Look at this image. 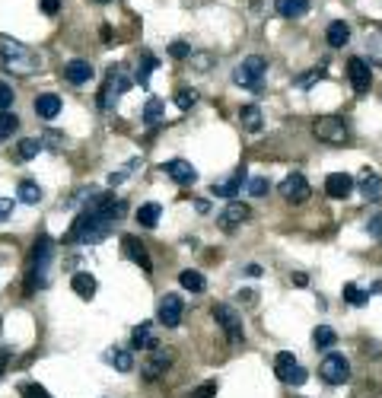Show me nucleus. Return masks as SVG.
<instances>
[{
	"label": "nucleus",
	"instance_id": "1",
	"mask_svg": "<svg viewBox=\"0 0 382 398\" xmlns=\"http://www.w3.org/2000/svg\"><path fill=\"white\" fill-rule=\"evenodd\" d=\"M125 204L115 201V195H99V191H90V204L77 214L74 226L67 233L70 246H90V242H99L109 236V230L115 226V217L121 214Z\"/></svg>",
	"mask_w": 382,
	"mask_h": 398
},
{
	"label": "nucleus",
	"instance_id": "2",
	"mask_svg": "<svg viewBox=\"0 0 382 398\" xmlns=\"http://www.w3.org/2000/svg\"><path fill=\"white\" fill-rule=\"evenodd\" d=\"M51 258H54L51 236H38L35 246H32L29 264H26V296H32L38 287H48V268H51Z\"/></svg>",
	"mask_w": 382,
	"mask_h": 398
},
{
	"label": "nucleus",
	"instance_id": "3",
	"mask_svg": "<svg viewBox=\"0 0 382 398\" xmlns=\"http://www.w3.org/2000/svg\"><path fill=\"white\" fill-rule=\"evenodd\" d=\"M0 64L16 74H32L38 67V58L32 48H26L19 38L13 35H0Z\"/></svg>",
	"mask_w": 382,
	"mask_h": 398
},
{
	"label": "nucleus",
	"instance_id": "4",
	"mask_svg": "<svg viewBox=\"0 0 382 398\" xmlns=\"http://www.w3.org/2000/svg\"><path fill=\"white\" fill-rule=\"evenodd\" d=\"M127 86H131V74H127L121 64H115L112 70H109V77H105L102 83V93H99V106L109 112V109L118 106V99L127 93Z\"/></svg>",
	"mask_w": 382,
	"mask_h": 398
},
{
	"label": "nucleus",
	"instance_id": "5",
	"mask_svg": "<svg viewBox=\"0 0 382 398\" xmlns=\"http://www.w3.org/2000/svg\"><path fill=\"white\" fill-rule=\"evenodd\" d=\"M264 70H268V61H264L262 54H248V58H242L239 67L232 70V80L239 83V86H252V90H258V86H262Z\"/></svg>",
	"mask_w": 382,
	"mask_h": 398
},
{
	"label": "nucleus",
	"instance_id": "6",
	"mask_svg": "<svg viewBox=\"0 0 382 398\" xmlns=\"http://www.w3.org/2000/svg\"><path fill=\"white\" fill-rule=\"evenodd\" d=\"M210 312H214V319L220 322V328L226 331L230 344H242L246 331H242V316H239V312H236L232 306H226V303H217V306L210 309Z\"/></svg>",
	"mask_w": 382,
	"mask_h": 398
},
{
	"label": "nucleus",
	"instance_id": "7",
	"mask_svg": "<svg viewBox=\"0 0 382 398\" xmlns=\"http://www.w3.org/2000/svg\"><path fill=\"white\" fill-rule=\"evenodd\" d=\"M319 376H322L328 385H341L351 379V363H347L344 353H328L322 360V367H319Z\"/></svg>",
	"mask_w": 382,
	"mask_h": 398
},
{
	"label": "nucleus",
	"instance_id": "8",
	"mask_svg": "<svg viewBox=\"0 0 382 398\" xmlns=\"http://www.w3.org/2000/svg\"><path fill=\"white\" fill-rule=\"evenodd\" d=\"M182 316H185V300H182L179 293H166L163 300H159V309H157L159 325H166V328H179Z\"/></svg>",
	"mask_w": 382,
	"mask_h": 398
},
{
	"label": "nucleus",
	"instance_id": "9",
	"mask_svg": "<svg viewBox=\"0 0 382 398\" xmlns=\"http://www.w3.org/2000/svg\"><path fill=\"white\" fill-rule=\"evenodd\" d=\"M312 134L319 137V141H325V143H344L347 128H344V121H341V118H335V115H325V118H315Z\"/></svg>",
	"mask_w": 382,
	"mask_h": 398
},
{
	"label": "nucleus",
	"instance_id": "10",
	"mask_svg": "<svg viewBox=\"0 0 382 398\" xmlns=\"http://www.w3.org/2000/svg\"><path fill=\"white\" fill-rule=\"evenodd\" d=\"M347 77H351V86L357 96H367L369 83H373V70H369L367 58H351L347 61Z\"/></svg>",
	"mask_w": 382,
	"mask_h": 398
},
{
	"label": "nucleus",
	"instance_id": "11",
	"mask_svg": "<svg viewBox=\"0 0 382 398\" xmlns=\"http://www.w3.org/2000/svg\"><path fill=\"white\" fill-rule=\"evenodd\" d=\"M280 195H284V201H290V204H303V201H309L312 188H309V182L303 173H290L284 182H280Z\"/></svg>",
	"mask_w": 382,
	"mask_h": 398
},
{
	"label": "nucleus",
	"instance_id": "12",
	"mask_svg": "<svg viewBox=\"0 0 382 398\" xmlns=\"http://www.w3.org/2000/svg\"><path fill=\"white\" fill-rule=\"evenodd\" d=\"M163 173L169 175L175 185H195L198 182L195 166L188 163V159H169V163H163Z\"/></svg>",
	"mask_w": 382,
	"mask_h": 398
},
{
	"label": "nucleus",
	"instance_id": "13",
	"mask_svg": "<svg viewBox=\"0 0 382 398\" xmlns=\"http://www.w3.org/2000/svg\"><path fill=\"white\" fill-rule=\"evenodd\" d=\"M252 217V211H248L246 204H239V201H232L230 207H226L223 214L217 217V223H220V230H226V233H232V230H239L246 220Z\"/></svg>",
	"mask_w": 382,
	"mask_h": 398
},
{
	"label": "nucleus",
	"instance_id": "14",
	"mask_svg": "<svg viewBox=\"0 0 382 398\" xmlns=\"http://www.w3.org/2000/svg\"><path fill=\"white\" fill-rule=\"evenodd\" d=\"M121 246H125V255L131 258V262H134L143 274H153V262H150V255H147V248H143L141 239H134V236H125V239H121Z\"/></svg>",
	"mask_w": 382,
	"mask_h": 398
},
{
	"label": "nucleus",
	"instance_id": "15",
	"mask_svg": "<svg viewBox=\"0 0 382 398\" xmlns=\"http://www.w3.org/2000/svg\"><path fill=\"white\" fill-rule=\"evenodd\" d=\"M246 166L242 169H236V173L230 175V179H223V182H214L210 185V195H217V198H236L242 191V185H246Z\"/></svg>",
	"mask_w": 382,
	"mask_h": 398
},
{
	"label": "nucleus",
	"instance_id": "16",
	"mask_svg": "<svg viewBox=\"0 0 382 398\" xmlns=\"http://www.w3.org/2000/svg\"><path fill=\"white\" fill-rule=\"evenodd\" d=\"M351 191H353V179L347 173H331L328 179H325V195L335 198V201L351 198Z\"/></svg>",
	"mask_w": 382,
	"mask_h": 398
},
{
	"label": "nucleus",
	"instance_id": "17",
	"mask_svg": "<svg viewBox=\"0 0 382 398\" xmlns=\"http://www.w3.org/2000/svg\"><path fill=\"white\" fill-rule=\"evenodd\" d=\"M169 367H173V353L163 351V347H153L150 360L143 363V376H147V379H159V376H163Z\"/></svg>",
	"mask_w": 382,
	"mask_h": 398
},
{
	"label": "nucleus",
	"instance_id": "18",
	"mask_svg": "<svg viewBox=\"0 0 382 398\" xmlns=\"http://www.w3.org/2000/svg\"><path fill=\"white\" fill-rule=\"evenodd\" d=\"M64 77H67V83H74V86H83V83L93 80V64L90 61H70V64H64Z\"/></svg>",
	"mask_w": 382,
	"mask_h": 398
},
{
	"label": "nucleus",
	"instance_id": "19",
	"mask_svg": "<svg viewBox=\"0 0 382 398\" xmlns=\"http://www.w3.org/2000/svg\"><path fill=\"white\" fill-rule=\"evenodd\" d=\"M35 115L38 118H45V121L58 118L61 115V96L58 93H42V96L35 99Z\"/></svg>",
	"mask_w": 382,
	"mask_h": 398
},
{
	"label": "nucleus",
	"instance_id": "20",
	"mask_svg": "<svg viewBox=\"0 0 382 398\" xmlns=\"http://www.w3.org/2000/svg\"><path fill=\"white\" fill-rule=\"evenodd\" d=\"M360 195L367 198V201H379L382 198V179L376 173H369V169H363V175H360Z\"/></svg>",
	"mask_w": 382,
	"mask_h": 398
},
{
	"label": "nucleus",
	"instance_id": "21",
	"mask_svg": "<svg viewBox=\"0 0 382 398\" xmlns=\"http://www.w3.org/2000/svg\"><path fill=\"white\" fill-rule=\"evenodd\" d=\"M131 347H143V351H153V347H159L157 335H153L150 322H141L134 331H131Z\"/></svg>",
	"mask_w": 382,
	"mask_h": 398
},
{
	"label": "nucleus",
	"instance_id": "22",
	"mask_svg": "<svg viewBox=\"0 0 382 398\" xmlns=\"http://www.w3.org/2000/svg\"><path fill=\"white\" fill-rule=\"evenodd\" d=\"M70 290L77 296H83V300H90L93 293H96V278H93L90 271H77L74 278H70Z\"/></svg>",
	"mask_w": 382,
	"mask_h": 398
},
{
	"label": "nucleus",
	"instance_id": "23",
	"mask_svg": "<svg viewBox=\"0 0 382 398\" xmlns=\"http://www.w3.org/2000/svg\"><path fill=\"white\" fill-rule=\"evenodd\" d=\"M274 7L284 19H300V16L309 13V0H274Z\"/></svg>",
	"mask_w": 382,
	"mask_h": 398
},
{
	"label": "nucleus",
	"instance_id": "24",
	"mask_svg": "<svg viewBox=\"0 0 382 398\" xmlns=\"http://www.w3.org/2000/svg\"><path fill=\"white\" fill-rule=\"evenodd\" d=\"M325 38H328L331 48H344L347 42H351V26H347L344 19H335V23L325 29Z\"/></svg>",
	"mask_w": 382,
	"mask_h": 398
},
{
	"label": "nucleus",
	"instance_id": "25",
	"mask_svg": "<svg viewBox=\"0 0 382 398\" xmlns=\"http://www.w3.org/2000/svg\"><path fill=\"white\" fill-rule=\"evenodd\" d=\"M296 367H300V363H296V357H293L290 351H280L278 357H274V373H278L280 383H290V376Z\"/></svg>",
	"mask_w": 382,
	"mask_h": 398
},
{
	"label": "nucleus",
	"instance_id": "26",
	"mask_svg": "<svg viewBox=\"0 0 382 398\" xmlns=\"http://www.w3.org/2000/svg\"><path fill=\"white\" fill-rule=\"evenodd\" d=\"M102 357H105V363H112L118 373H131V369H134V357H131V351H125V347H118V351H105Z\"/></svg>",
	"mask_w": 382,
	"mask_h": 398
},
{
	"label": "nucleus",
	"instance_id": "27",
	"mask_svg": "<svg viewBox=\"0 0 382 398\" xmlns=\"http://www.w3.org/2000/svg\"><path fill=\"white\" fill-rule=\"evenodd\" d=\"M239 121H242V128L252 131V134H258V131L264 128V121H262V109H258V106H242Z\"/></svg>",
	"mask_w": 382,
	"mask_h": 398
},
{
	"label": "nucleus",
	"instance_id": "28",
	"mask_svg": "<svg viewBox=\"0 0 382 398\" xmlns=\"http://www.w3.org/2000/svg\"><path fill=\"white\" fill-rule=\"evenodd\" d=\"M179 284L185 287V290H191V293H201L204 287H207V280H204V274L201 271H191V268H185L179 274Z\"/></svg>",
	"mask_w": 382,
	"mask_h": 398
},
{
	"label": "nucleus",
	"instance_id": "29",
	"mask_svg": "<svg viewBox=\"0 0 382 398\" xmlns=\"http://www.w3.org/2000/svg\"><path fill=\"white\" fill-rule=\"evenodd\" d=\"M16 198H19L23 204H38V201H42V188H38L35 182L23 179V182H19V188H16Z\"/></svg>",
	"mask_w": 382,
	"mask_h": 398
},
{
	"label": "nucleus",
	"instance_id": "30",
	"mask_svg": "<svg viewBox=\"0 0 382 398\" xmlns=\"http://www.w3.org/2000/svg\"><path fill=\"white\" fill-rule=\"evenodd\" d=\"M159 214H163V207H159V204H143L141 211H137V223L141 226H147V230H153V226L159 223Z\"/></svg>",
	"mask_w": 382,
	"mask_h": 398
},
{
	"label": "nucleus",
	"instance_id": "31",
	"mask_svg": "<svg viewBox=\"0 0 382 398\" xmlns=\"http://www.w3.org/2000/svg\"><path fill=\"white\" fill-rule=\"evenodd\" d=\"M312 344H315V347H322V351H328V347H335V344H337V335H335V328H328V325H319V328L312 331Z\"/></svg>",
	"mask_w": 382,
	"mask_h": 398
},
{
	"label": "nucleus",
	"instance_id": "32",
	"mask_svg": "<svg viewBox=\"0 0 382 398\" xmlns=\"http://www.w3.org/2000/svg\"><path fill=\"white\" fill-rule=\"evenodd\" d=\"M367 51L373 64H382V29H369L367 32Z\"/></svg>",
	"mask_w": 382,
	"mask_h": 398
},
{
	"label": "nucleus",
	"instance_id": "33",
	"mask_svg": "<svg viewBox=\"0 0 382 398\" xmlns=\"http://www.w3.org/2000/svg\"><path fill=\"white\" fill-rule=\"evenodd\" d=\"M159 121H163V102H159V99H150V102L143 106V125L157 128Z\"/></svg>",
	"mask_w": 382,
	"mask_h": 398
},
{
	"label": "nucleus",
	"instance_id": "34",
	"mask_svg": "<svg viewBox=\"0 0 382 398\" xmlns=\"http://www.w3.org/2000/svg\"><path fill=\"white\" fill-rule=\"evenodd\" d=\"M38 150H42V141H35V137H23V141L16 143V157H19V159L38 157Z\"/></svg>",
	"mask_w": 382,
	"mask_h": 398
},
{
	"label": "nucleus",
	"instance_id": "35",
	"mask_svg": "<svg viewBox=\"0 0 382 398\" xmlns=\"http://www.w3.org/2000/svg\"><path fill=\"white\" fill-rule=\"evenodd\" d=\"M157 67H159V61L153 58V54H143L141 70H137V83H141V86H147V83H150V74H153Z\"/></svg>",
	"mask_w": 382,
	"mask_h": 398
},
{
	"label": "nucleus",
	"instance_id": "36",
	"mask_svg": "<svg viewBox=\"0 0 382 398\" xmlns=\"http://www.w3.org/2000/svg\"><path fill=\"white\" fill-rule=\"evenodd\" d=\"M344 300L351 303V306H363V303L369 300V293H367V290H360L357 284H344Z\"/></svg>",
	"mask_w": 382,
	"mask_h": 398
},
{
	"label": "nucleus",
	"instance_id": "37",
	"mask_svg": "<svg viewBox=\"0 0 382 398\" xmlns=\"http://www.w3.org/2000/svg\"><path fill=\"white\" fill-rule=\"evenodd\" d=\"M16 128H19V118H16V115H10V112H0V141H7Z\"/></svg>",
	"mask_w": 382,
	"mask_h": 398
},
{
	"label": "nucleus",
	"instance_id": "38",
	"mask_svg": "<svg viewBox=\"0 0 382 398\" xmlns=\"http://www.w3.org/2000/svg\"><path fill=\"white\" fill-rule=\"evenodd\" d=\"M137 166H141V159H131V163H125V166H121V169H118V173H112V175H109V185H112V188H118L121 182L127 179V175L134 173Z\"/></svg>",
	"mask_w": 382,
	"mask_h": 398
},
{
	"label": "nucleus",
	"instance_id": "39",
	"mask_svg": "<svg viewBox=\"0 0 382 398\" xmlns=\"http://www.w3.org/2000/svg\"><path fill=\"white\" fill-rule=\"evenodd\" d=\"M173 102L182 109V112H188V109H191V106L198 102V93H195V90H179V93H175Z\"/></svg>",
	"mask_w": 382,
	"mask_h": 398
},
{
	"label": "nucleus",
	"instance_id": "40",
	"mask_svg": "<svg viewBox=\"0 0 382 398\" xmlns=\"http://www.w3.org/2000/svg\"><path fill=\"white\" fill-rule=\"evenodd\" d=\"M271 191V182L264 179V175H258V179H248V195L255 198H264Z\"/></svg>",
	"mask_w": 382,
	"mask_h": 398
},
{
	"label": "nucleus",
	"instance_id": "41",
	"mask_svg": "<svg viewBox=\"0 0 382 398\" xmlns=\"http://www.w3.org/2000/svg\"><path fill=\"white\" fill-rule=\"evenodd\" d=\"M19 395H23V398H51V395H48L45 385H38V383H26V385H19Z\"/></svg>",
	"mask_w": 382,
	"mask_h": 398
},
{
	"label": "nucleus",
	"instance_id": "42",
	"mask_svg": "<svg viewBox=\"0 0 382 398\" xmlns=\"http://www.w3.org/2000/svg\"><path fill=\"white\" fill-rule=\"evenodd\" d=\"M191 398H217V383H214V379L201 383L195 392H191Z\"/></svg>",
	"mask_w": 382,
	"mask_h": 398
},
{
	"label": "nucleus",
	"instance_id": "43",
	"mask_svg": "<svg viewBox=\"0 0 382 398\" xmlns=\"http://www.w3.org/2000/svg\"><path fill=\"white\" fill-rule=\"evenodd\" d=\"M10 106H13V86L0 83V112H7Z\"/></svg>",
	"mask_w": 382,
	"mask_h": 398
},
{
	"label": "nucleus",
	"instance_id": "44",
	"mask_svg": "<svg viewBox=\"0 0 382 398\" xmlns=\"http://www.w3.org/2000/svg\"><path fill=\"white\" fill-rule=\"evenodd\" d=\"M322 74H325V67H315L312 74H306V77H296V80H293V83H296L300 90H306V86H312V80H319V77H322Z\"/></svg>",
	"mask_w": 382,
	"mask_h": 398
},
{
	"label": "nucleus",
	"instance_id": "45",
	"mask_svg": "<svg viewBox=\"0 0 382 398\" xmlns=\"http://www.w3.org/2000/svg\"><path fill=\"white\" fill-rule=\"evenodd\" d=\"M367 233H369V236H382V214H376V217H369V223H367Z\"/></svg>",
	"mask_w": 382,
	"mask_h": 398
},
{
	"label": "nucleus",
	"instance_id": "46",
	"mask_svg": "<svg viewBox=\"0 0 382 398\" xmlns=\"http://www.w3.org/2000/svg\"><path fill=\"white\" fill-rule=\"evenodd\" d=\"M169 54H173V58H188V54H191V48H188L185 42H175V45L169 48Z\"/></svg>",
	"mask_w": 382,
	"mask_h": 398
},
{
	"label": "nucleus",
	"instance_id": "47",
	"mask_svg": "<svg viewBox=\"0 0 382 398\" xmlns=\"http://www.w3.org/2000/svg\"><path fill=\"white\" fill-rule=\"evenodd\" d=\"M306 379H309V373L303 367H296V369H293V376H290V385H303Z\"/></svg>",
	"mask_w": 382,
	"mask_h": 398
},
{
	"label": "nucleus",
	"instance_id": "48",
	"mask_svg": "<svg viewBox=\"0 0 382 398\" xmlns=\"http://www.w3.org/2000/svg\"><path fill=\"white\" fill-rule=\"evenodd\" d=\"M42 10H45L48 16H54L61 10V0H42Z\"/></svg>",
	"mask_w": 382,
	"mask_h": 398
},
{
	"label": "nucleus",
	"instance_id": "49",
	"mask_svg": "<svg viewBox=\"0 0 382 398\" xmlns=\"http://www.w3.org/2000/svg\"><path fill=\"white\" fill-rule=\"evenodd\" d=\"M10 211H13V201H10V198H0V220H7Z\"/></svg>",
	"mask_w": 382,
	"mask_h": 398
},
{
	"label": "nucleus",
	"instance_id": "50",
	"mask_svg": "<svg viewBox=\"0 0 382 398\" xmlns=\"http://www.w3.org/2000/svg\"><path fill=\"white\" fill-rule=\"evenodd\" d=\"M255 296H258L255 290H242V293H239V300H246L248 306H255Z\"/></svg>",
	"mask_w": 382,
	"mask_h": 398
},
{
	"label": "nucleus",
	"instance_id": "51",
	"mask_svg": "<svg viewBox=\"0 0 382 398\" xmlns=\"http://www.w3.org/2000/svg\"><path fill=\"white\" fill-rule=\"evenodd\" d=\"M7 363H10V351H0V376L7 373Z\"/></svg>",
	"mask_w": 382,
	"mask_h": 398
},
{
	"label": "nucleus",
	"instance_id": "52",
	"mask_svg": "<svg viewBox=\"0 0 382 398\" xmlns=\"http://www.w3.org/2000/svg\"><path fill=\"white\" fill-rule=\"evenodd\" d=\"M246 274H248V278H262V268H258V264H248Z\"/></svg>",
	"mask_w": 382,
	"mask_h": 398
},
{
	"label": "nucleus",
	"instance_id": "53",
	"mask_svg": "<svg viewBox=\"0 0 382 398\" xmlns=\"http://www.w3.org/2000/svg\"><path fill=\"white\" fill-rule=\"evenodd\" d=\"M293 284H296V287H306V274H293Z\"/></svg>",
	"mask_w": 382,
	"mask_h": 398
},
{
	"label": "nucleus",
	"instance_id": "54",
	"mask_svg": "<svg viewBox=\"0 0 382 398\" xmlns=\"http://www.w3.org/2000/svg\"><path fill=\"white\" fill-rule=\"evenodd\" d=\"M96 3H112V0H96Z\"/></svg>",
	"mask_w": 382,
	"mask_h": 398
}]
</instances>
